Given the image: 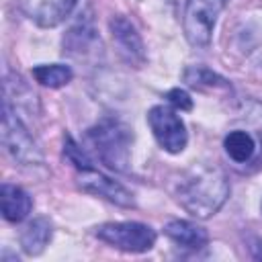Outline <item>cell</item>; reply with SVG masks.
Segmentation results:
<instances>
[{"label": "cell", "mask_w": 262, "mask_h": 262, "mask_svg": "<svg viewBox=\"0 0 262 262\" xmlns=\"http://www.w3.org/2000/svg\"><path fill=\"white\" fill-rule=\"evenodd\" d=\"M229 196V182L219 168L199 166L192 168L178 184L180 205L194 217H211L221 209Z\"/></svg>", "instance_id": "cell-1"}, {"label": "cell", "mask_w": 262, "mask_h": 262, "mask_svg": "<svg viewBox=\"0 0 262 262\" xmlns=\"http://www.w3.org/2000/svg\"><path fill=\"white\" fill-rule=\"evenodd\" d=\"M88 141L108 168L125 170V166L129 164L131 133L123 123L115 119L100 121L96 127L88 131Z\"/></svg>", "instance_id": "cell-2"}, {"label": "cell", "mask_w": 262, "mask_h": 262, "mask_svg": "<svg viewBox=\"0 0 262 262\" xmlns=\"http://www.w3.org/2000/svg\"><path fill=\"white\" fill-rule=\"evenodd\" d=\"M227 0H188L184 8V35L190 45L207 47L215 29L219 12L225 8Z\"/></svg>", "instance_id": "cell-3"}, {"label": "cell", "mask_w": 262, "mask_h": 262, "mask_svg": "<svg viewBox=\"0 0 262 262\" xmlns=\"http://www.w3.org/2000/svg\"><path fill=\"white\" fill-rule=\"evenodd\" d=\"M96 237L125 252H147L156 244V231L137 221L104 223L96 227Z\"/></svg>", "instance_id": "cell-4"}, {"label": "cell", "mask_w": 262, "mask_h": 262, "mask_svg": "<svg viewBox=\"0 0 262 262\" xmlns=\"http://www.w3.org/2000/svg\"><path fill=\"white\" fill-rule=\"evenodd\" d=\"M147 123L151 127V133L156 137V141L170 154H178L184 149L188 135H186V127L180 119V115H176L174 108L158 104L151 106L147 113Z\"/></svg>", "instance_id": "cell-5"}, {"label": "cell", "mask_w": 262, "mask_h": 262, "mask_svg": "<svg viewBox=\"0 0 262 262\" xmlns=\"http://www.w3.org/2000/svg\"><path fill=\"white\" fill-rule=\"evenodd\" d=\"M2 141L6 151L20 164H37L41 162L39 147L27 127L12 115L8 104H4V119H2Z\"/></svg>", "instance_id": "cell-6"}, {"label": "cell", "mask_w": 262, "mask_h": 262, "mask_svg": "<svg viewBox=\"0 0 262 262\" xmlns=\"http://www.w3.org/2000/svg\"><path fill=\"white\" fill-rule=\"evenodd\" d=\"M78 0H18L20 10L39 27H55L70 16Z\"/></svg>", "instance_id": "cell-7"}, {"label": "cell", "mask_w": 262, "mask_h": 262, "mask_svg": "<svg viewBox=\"0 0 262 262\" xmlns=\"http://www.w3.org/2000/svg\"><path fill=\"white\" fill-rule=\"evenodd\" d=\"M80 186L86 190V192H94V194H100L121 207H133V199H131V192L125 190L119 182L111 180L108 176L100 174L92 168L88 170H80Z\"/></svg>", "instance_id": "cell-8"}, {"label": "cell", "mask_w": 262, "mask_h": 262, "mask_svg": "<svg viewBox=\"0 0 262 262\" xmlns=\"http://www.w3.org/2000/svg\"><path fill=\"white\" fill-rule=\"evenodd\" d=\"M0 205H2L4 219L12 221V223H18L31 213L33 201L20 186L4 182L2 188H0Z\"/></svg>", "instance_id": "cell-9"}, {"label": "cell", "mask_w": 262, "mask_h": 262, "mask_svg": "<svg viewBox=\"0 0 262 262\" xmlns=\"http://www.w3.org/2000/svg\"><path fill=\"white\" fill-rule=\"evenodd\" d=\"M164 231L174 244H178L180 248H186V250H201L209 242V235L203 227H199L190 221H182V219L170 221L164 227Z\"/></svg>", "instance_id": "cell-10"}, {"label": "cell", "mask_w": 262, "mask_h": 262, "mask_svg": "<svg viewBox=\"0 0 262 262\" xmlns=\"http://www.w3.org/2000/svg\"><path fill=\"white\" fill-rule=\"evenodd\" d=\"M111 31H113V39L119 43L121 51L127 55V59H137L143 61V43L135 31V27L125 18V16H115L111 20Z\"/></svg>", "instance_id": "cell-11"}, {"label": "cell", "mask_w": 262, "mask_h": 262, "mask_svg": "<svg viewBox=\"0 0 262 262\" xmlns=\"http://www.w3.org/2000/svg\"><path fill=\"white\" fill-rule=\"evenodd\" d=\"M49 239H51V225L47 219L39 217L25 227V231L20 235V246L29 256H37L45 250Z\"/></svg>", "instance_id": "cell-12"}, {"label": "cell", "mask_w": 262, "mask_h": 262, "mask_svg": "<svg viewBox=\"0 0 262 262\" xmlns=\"http://www.w3.org/2000/svg\"><path fill=\"white\" fill-rule=\"evenodd\" d=\"M223 145H225L227 156L231 160H235V162H248L256 151L254 137L250 133H246V131H231L225 137Z\"/></svg>", "instance_id": "cell-13"}, {"label": "cell", "mask_w": 262, "mask_h": 262, "mask_svg": "<svg viewBox=\"0 0 262 262\" xmlns=\"http://www.w3.org/2000/svg\"><path fill=\"white\" fill-rule=\"evenodd\" d=\"M72 70L68 66H61V63H51V66H37L33 68V78L43 84V86H49V88H59V86H66L70 80H72Z\"/></svg>", "instance_id": "cell-14"}, {"label": "cell", "mask_w": 262, "mask_h": 262, "mask_svg": "<svg viewBox=\"0 0 262 262\" xmlns=\"http://www.w3.org/2000/svg\"><path fill=\"white\" fill-rule=\"evenodd\" d=\"M184 82H186L188 86H192V88H205V86L215 88V86H227V82H225L221 76L213 74V72H211V70H207V68H188V70L184 72Z\"/></svg>", "instance_id": "cell-15"}, {"label": "cell", "mask_w": 262, "mask_h": 262, "mask_svg": "<svg viewBox=\"0 0 262 262\" xmlns=\"http://www.w3.org/2000/svg\"><path fill=\"white\" fill-rule=\"evenodd\" d=\"M66 156H68V160H70L78 170H88V168H92L90 158L86 156V151H84L82 147H78V145L74 143L72 137H66Z\"/></svg>", "instance_id": "cell-16"}, {"label": "cell", "mask_w": 262, "mask_h": 262, "mask_svg": "<svg viewBox=\"0 0 262 262\" xmlns=\"http://www.w3.org/2000/svg\"><path fill=\"white\" fill-rule=\"evenodd\" d=\"M166 100L174 106V108H180V111H190L192 108V100L188 96V92L180 90V88H172L168 94H166Z\"/></svg>", "instance_id": "cell-17"}, {"label": "cell", "mask_w": 262, "mask_h": 262, "mask_svg": "<svg viewBox=\"0 0 262 262\" xmlns=\"http://www.w3.org/2000/svg\"><path fill=\"white\" fill-rule=\"evenodd\" d=\"M176 10H178V6H184V4H188V0H168Z\"/></svg>", "instance_id": "cell-18"}]
</instances>
